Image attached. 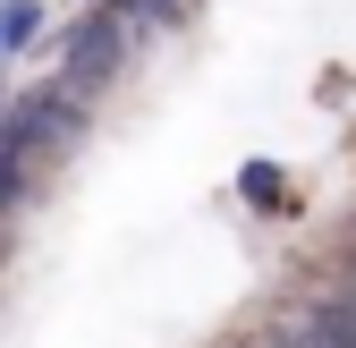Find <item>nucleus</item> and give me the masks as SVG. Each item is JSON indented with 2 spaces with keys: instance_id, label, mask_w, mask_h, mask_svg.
<instances>
[{
  "instance_id": "obj_1",
  "label": "nucleus",
  "mask_w": 356,
  "mask_h": 348,
  "mask_svg": "<svg viewBox=\"0 0 356 348\" xmlns=\"http://www.w3.org/2000/svg\"><path fill=\"white\" fill-rule=\"evenodd\" d=\"M119 68H127V9H119V0H102V9H85V17L60 26V42H51V85H68L76 102H94Z\"/></svg>"
},
{
  "instance_id": "obj_2",
  "label": "nucleus",
  "mask_w": 356,
  "mask_h": 348,
  "mask_svg": "<svg viewBox=\"0 0 356 348\" xmlns=\"http://www.w3.org/2000/svg\"><path fill=\"white\" fill-rule=\"evenodd\" d=\"M76 136H85V102L68 94V85L17 94V102H9V119H0V153H17L26 170H34V161H51V153H68Z\"/></svg>"
},
{
  "instance_id": "obj_3",
  "label": "nucleus",
  "mask_w": 356,
  "mask_h": 348,
  "mask_svg": "<svg viewBox=\"0 0 356 348\" xmlns=\"http://www.w3.org/2000/svg\"><path fill=\"white\" fill-rule=\"evenodd\" d=\"M42 0H0V60H17V52H34L42 42Z\"/></svg>"
},
{
  "instance_id": "obj_4",
  "label": "nucleus",
  "mask_w": 356,
  "mask_h": 348,
  "mask_svg": "<svg viewBox=\"0 0 356 348\" xmlns=\"http://www.w3.org/2000/svg\"><path fill=\"white\" fill-rule=\"evenodd\" d=\"M238 196L263 204V212H280V204H289V179H280L272 161H246V170H238Z\"/></svg>"
},
{
  "instance_id": "obj_5",
  "label": "nucleus",
  "mask_w": 356,
  "mask_h": 348,
  "mask_svg": "<svg viewBox=\"0 0 356 348\" xmlns=\"http://www.w3.org/2000/svg\"><path fill=\"white\" fill-rule=\"evenodd\" d=\"M119 9L136 17V26H178V17H187V0H119Z\"/></svg>"
}]
</instances>
